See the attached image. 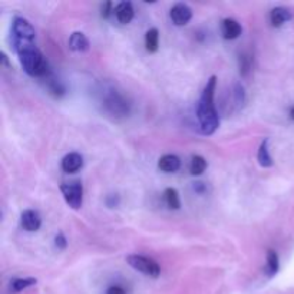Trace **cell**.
Returning a JSON list of instances; mask_svg holds the SVG:
<instances>
[{
	"label": "cell",
	"mask_w": 294,
	"mask_h": 294,
	"mask_svg": "<svg viewBox=\"0 0 294 294\" xmlns=\"http://www.w3.org/2000/svg\"><path fill=\"white\" fill-rule=\"evenodd\" d=\"M215 88H217V76H211L205 85L197 105V118L204 135H212L220 127V116L214 105Z\"/></svg>",
	"instance_id": "obj_1"
},
{
	"label": "cell",
	"mask_w": 294,
	"mask_h": 294,
	"mask_svg": "<svg viewBox=\"0 0 294 294\" xmlns=\"http://www.w3.org/2000/svg\"><path fill=\"white\" fill-rule=\"evenodd\" d=\"M15 50H16L20 65L26 74L30 76H36V78L49 76L50 71H49V64H47L46 57L33 45V42L16 45Z\"/></svg>",
	"instance_id": "obj_2"
},
{
	"label": "cell",
	"mask_w": 294,
	"mask_h": 294,
	"mask_svg": "<svg viewBox=\"0 0 294 294\" xmlns=\"http://www.w3.org/2000/svg\"><path fill=\"white\" fill-rule=\"evenodd\" d=\"M12 36H13V46H16L20 43L33 42L36 37V32L29 20L23 18H15L12 23Z\"/></svg>",
	"instance_id": "obj_3"
},
{
	"label": "cell",
	"mask_w": 294,
	"mask_h": 294,
	"mask_svg": "<svg viewBox=\"0 0 294 294\" xmlns=\"http://www.w3.org/2000/svg\"><path fill=\"white\" fill-rule=\"evenodd\" d=\"M127 261L128 264L134 270H137L139 273H144L149 277H156L159 276L161 273V268H159V264L154 261L152 258H148L145 256H139V254H131L127 257Z\"/></svg>",
	"instance_id": "obj_4"
},
{
	"label": "cell",
	"mask_w": 294,
	"mask_h": 294,
	"mask_svg": "<svg viewBox=\"0 0 294 294\" xmlns=\"http://www.w3.org/2000/svg\"><path fill=\"white\" fill-rule=\"evenodd\" d=\"M61 193L64 195L66 204L74 208L79 210L83 204V187L79 181L68 183V184L61 185Z\"/></svg>",
	"instance_id": "obj_5"
},
{
	"label": "cell",
	"mask_w": 294,
	"mask_h": 294,
	"mask_svg": "<svg viewBox=\"0 0 294 294\" xmlns=\"http://www.w3.org/2000/svg\"><path fill=\"white\" fill-rule=\"evenodd\" d=\"M169 16H171V20L174 22V25L185 26L193 18V10L185 3H177L175 6H172Z\"/></svg>",
	"instance_id": "obj_6"
},
{
	"label": "cell",
	"mask_w": 294,
	"mask_h": 294,
	"mask_svg": "<svg viewBox=\"0 0 294 294\" xmlns=\"http://www.w3.org/2000/svg\"><path fill=\"white\" fill-rule=\"evenodd\" d=\"M20 222H22V227L23 230L26 231H37L42 225V218L39 215V212L33 211V210H26V211L22 212V217H20Z\"/></svg>",
	"instance_id": "obj_7"
},
{
	"label": "cell",
	"mask_w": 294,
	"mask_h": 294,
	"mask_svg": "<svg viewBox=\"0 0 294 294\" xmlns=\"http://www.w3.org/2000/svg\"><path fill=\"white\" fill-rule=\"evenodd\" d=\"M221 33L222 37L227 40H234L241 35V25L234 19H224L221 23Z\"/></svg>",
	"instance_id": "obj_8"
},
{
	"label": "cell",
	"mask_w": 294,
	"mask_h": 294,
	"mask_svg": "<svg viewBox=\"0 0 294 294\" xmlns=\"http://www.w3.org/2000/svg\"><path fill=\"white\" fill-rule=\"evenodd\" d=\"M62 169L68 174H74L76 171H79L83 165V158L82 155L76 154V152H71L68 155L64 156L62 159Z\"/></svg>",
	"instance_id": "obj_9"
},
{
	"label": "cell",
	"mask_w": 294,
	"mask_h": 294,
	"mask_svg": "<svg viewBox=\"0 0 294 294\" xmlns=\"http://www.w3.org/2000/svg\"><path fill=\"white\" fill-rule=\"evenodd\" d=\"M91 47V43H89V39L83 35L82 32H75L69 37V49L74 50V52H88Z\"/></svg>",
	"instance_id": "obj_10"
},
{
	"label": "cell",
	"mask_w": 294,
	"mask_h": 294,
	"mask_svg": "<svg viewBox=\"0 0 294 294\" xmlns=\"http://www.w3.org/2000/svg\"><path fill=\"white\" fill-rule=\"evenodd\" d=\"M291 18H293L291 12L287 9V8H283V6L274 8V9L270 12V22H271V25L274 28L283 26L288 20H291Z\"/></svg>",
	"instance_id": "obj_11"
},
{
	"label": "cell",
	"mask_w": 294,
	"mask_h": 294,
	"mask_svg": "<svg viewBox=\"0 0 294 294\" xmlns=\"http://www.w3.org/2000/svg\"><path fill=\"white\" fill-rule=\"evenodd\" d=\"M105 105L112 115H127L128 113V105L120 95H110Z\"/></svg>",
	"instance_id": "obj_12"
},
{
	"label": "cell",
	"mask_w": 294,
	"mask_h": 294,
	"mask_svg": "<svg viewBox=\"0 0 294 294\" xmlns=\"http://www.w3.org/2000/svg\"><path fill=\"white\" fill-rule=\"evenodd\" d=\"M115 16L118 22L122 25H128L129 22L134 19V8L132 3L129 2H121L120 5L115 6Z\"/></svg>",
	"instance_id": "obj_13"
},
{
	"label": "cell",
	"mask_w": 294,
	"mask_h": 294,
	"mask_svg": "<svg viewBox=\"0 0 294 294\" xmlns=\"http://www.w3.org/2000/svg\"><path fill=\"white\" fill-rule=\"evenodd\" d=\"M181 166V161L177 155H164L159 158L158 161V168L164 172H177Z\"/></svg>",
	"instance_id": "obj_14"
},
{
	"label": "cell",
	"mask_w": 294,
	"mask_h": 294,
	"mask_svg": "<svg viewBox=\"0 0 294 294\" xmlns=\"http://www.w3.org/2000/svg\"><path fill=\"white\" fill-rule=\"evenodd\" d=\"M257 161L260 166H263V168H270V166L273 165V158H271L270 151H268V139H264L261 142L260 148H258Z\"/></svg>",
	"instance_id": "obj_15"
},
{
	"label": "cell",
	"mask_w": 294,
	"mask_h": 294,
	"mask_svg": "<svg viewBox=\"0 0 294 294\" xmlns=\"http://www.w3.org/2000/svg\"><path fill=\"white\" fill-rule=\"evenodd\" d=\"M280 268V260L274 250L267 251V264H266V274L268 277H274L278 273Z\"/></svg>",
	"instance_id": "obj_16"
},
{
	"label": "cell",
	"mask_w": 294,
	"mask_h": 294,
	"mask_svg": "<svg viewBox=\"0 0 294 294\" xmlns=\"http://www.w3.org/2000/svg\"><path fill=\"white\" fill-rule=\"evenodd\" d=\"M37 283L36 278H30V277H25V278H13L10 281V291L12 293H20L23 290H26L29 287L35 285Z\"/></svg>",
	"instance_id": "obj_17"
},
{
	"label": "cell",
	"mask_w": 294,
	"mask_h": 294,
	"mask_svg": "<svg viewBox=\"0 0 294 294\" xmlns=\"http://www.w3.org/2000/svg\"><path fill=\"white\" fill-rule=\"evenodd\" d=\"M145 47L149 53H155L158 52V47H159V32L158 29L152 28L149 29L145 35Z\"/></svg>",
	"instance_id": "obj_18"
},
{
	"label": "cell",
	"mask_w": 294,
	"mask_h": 294,
	"mask_svg": "<svg viewBox=\"0 0 294 294\" xmlns=\"http://www.w3.org/2000/svg\"><path fill=\"white\" fill-rule=\"evenodd\" d=\"M164 200H165L168 208L171 210H180L181 201H180V194L175 188H166L164 191Z\"/></svg>",
	"instance_id": "obj_19"
},
{
	"label": "cell",
	"mask_w": 294,
	"mask_h": 294,
	"mask_svg": "<svg viewBox=\"0 0 294 294\" xmlns=\"http://www.w3.org/2000/svg\"><path fill=\"white\" fill-rule=\"evenodd\" d=\"M207 168V161L201 155H194L191 158V164H190V172L191 175H201Z\"/></svg>",
	"instance_id": "obj_20"
},
{
	"label": "cell",
	"mask_w": 294,
	"mask_h": 294,
	"mask_svg": "<svg viewBox=\"0 0 294 294\" xmlns=\"http://www.w3.org/2000/svg\"><path fill=\"white\" fill-rule=\"evenodd\" d=\"M250 69H251V61H250V57L248 56H241L240 57V72L241 75H246L250 72Z\"/></svg>",
	"instance_id": "obj_21"
},
{
	"label": "cell",
	"mask_w": 294,
	"mask_h": 294,
	"mask_svg": "<svg viewBox=\"0 0 294 294\" xmlns=\"http://www.w3.org/2000/svg\"><path fill=\"white\" fill-rule=\"evenodd\" d=\"M112 13H115V8H113L112 2H106V3H103V5H102V9H101L102 18L108 19L110 15H112Z\"/></svg>",
	"instance_id": "obj_22"
},
{
	"label": "cell",
	"mask_w": 294,
	"mask_h": 294,
	"mask_svg": "<svg viewBox=\"0 0 294 294\" xmlns=\"http://www.w3.org/2000/svg\"><path fill=\"white\" fill-rule=\"evenodd\" d=\"M55 246L57 250H65V248L68 247V241H66V239H65V236L62 232H59V234L55 237Z\"/></svg>",
	"instance_id": "obj_23"
},
{
	"label": "cell",
	"mask_w": 294,
	"mask_h": 294,
	"mask_svg": "<svg viewBox=\"0 0 294 294\" xmlns=\"http://www.w3.org/2000/svg\"><path fill=\"white\" fill-rule=\"evenodd\" d=\"M118 204H120V197H118L116 194L108 195V198H106V205H108V207L113 208V207H116Z\"/></svg>",
	"instance_id": "obj_24"
},
{
	"label": "cell",
	"mask_w": 294,
	"mask_h": 294,
	"mask_svg": "<svg viewBox=\"0 0 294 294\" xmlns=\"http://www.w3.org/2000/svg\"><path fill=\"white\" fill-rule=\"evenodd\" d=\"M106 294H125V290L120 285H112L106 290Z\"/></svg>",
	"instance_id": "obj_25"
},
{
	"label": "cell",
	"mask_w": 294,
	"mask_h": 294,
	"mask_svg": "<svg viewBox=\"0 0 294 294\" xmlns=\"http://www.w3.org/2000/svg\"><path fill=\"white\" fill-rule=\"evenodd\" d=\"M194 190L200 194L204 193V184H202V183H195V184H194Z\"/></svg>",
	"instance_id": "obj_26"
},
{
	"label": "cell",
	"mask_w": 294,
	"mask_h": 294,
	"mask_svg": "<svg viewBox=\"0 0 294 294\" xmlns=\"http://www.w3.org/2000/svg\"><path fill=\"white\" fill-rule=\"evenodd\" d=\"M2 62H3V65H6V66H9V61H8V56L5 55V53H2Z\"/></svg>",
	"instance_id": "obj_27"
},
{
	"label": "cell",
	"mask_w": 294,
	"mask_h": 294,
	"mask_svg": "<svg viewBox=\"0 0 294 294\" xmlns=\"http://www.w3.org/2000/svg\"><path fill=\"white\" fill-rule=\"evenodd\" d=\"M290 118L294 121V106L291 108V109H290Z\"/></svg>",
	"instance_id": "obj_28"
}]
</instances>
